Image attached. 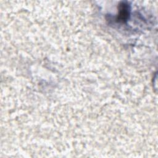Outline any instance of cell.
Masks as SVG:
<instances>
[{
    "label": "cell",
    "instance_id": "1",
    "mask_svg": "<svg viewBox=\"0 0 158 158\" xmlns=\"http://www.w3.org/2000/svg\"><path fill=\"white\" fill-rule=\"evenodd\" d=\"M120 8L119 10V14L118 15V20L123 22L128 17V6L127 4L123 3L120 4Z\"/></svg>",
    "mask_w": 158,
    "mask_h": 158
}]
</instances>
